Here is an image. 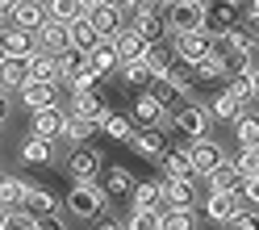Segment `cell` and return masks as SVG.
<instances>
[{
	"mask_svg": "<svg viewBox=\"0 0 259 230\" xmlns=\"http://www.w3.org/2000/svg\"><path fill=\"white\" fill-rule=\"evenodd\" d=\"M109 205V193L96 184V180H79V184L67 193V209L75 218H101V209Z\"/></svg>",
	"mask_w": 259,
	"mask_h": 230,
	"instance_id": "obj_1",
	"label": "cell"
},
{
	"mask_svg": "<svg viewBox=\"0 0 259 230\" xmlns=\"http://www.w3.org/2000/svg\"><path fill=\"white\" fill-rule=\"evenodd\" d=\"M205 25V5L201 0H171L167 5V29L171 34H192Z\"/></svg>",
	"mask_w": 259,
	"mask_h": 230,
	"instance_id": "obj_2",
	"label": "cell"
},
{
	"mask_svg": "<svg viewBox=\"0 0 259 230\" xmlns=\"http://www.w3.org/2000/svg\"><path fill=\"white\" fill-rule=\"evenodd\" d=\"M188 159H192V172L197 176H209L218 163H226V146L218 138H192L188 142Z\"/></svg>",
	"mask_w": 259,
	"mask_h": 230,
	"instance_id": "obj_3",
	"label": "cell"
},
{
	"mask_svg": "<svg viewBox=\"0 0 259 230\" xmlns=\"http://www.w3.org/2000/svg\"><path fill=\"white\" fill-rule=\"evenodd\" d=\"M209 126H213V113L205 105H180L176 109V130L188 134V142L192 138H209Z\"/></svg>",
	"mask_w": 259,
	"mask_h": 230,
	"instance_id": "obj_4",
	"label": "cell"
},
{
	"mask_svg": "<svg viewBox=\"0 0 259 230\" xmlns=\"http://www.w3.org/2000/svg\"><path fill=\"white\" fill-rule=\"evenodd\" d=\"M63 130H67V113H63V105H51V109H34L29 113V134L38 138H63Z\"/></svg>",
	"mask_w": 259,
	"mask_h": 230,
	"instance_id": "obj_5",
	"label": "cell"
},
{
	"mask_svg": "<svg viewBox=\"0 0 259 230\" xmlns=\"http://www.w3.org/2000/svg\"><path fill=\"white\" fill-rule=\"evenodd\" d=\"M176 55H180L184 63H192V67H197L201 59L213 55V38H209L205 29H192V34H176Z\"/></svg>",
	"mask_w": 259,
	"mask_h": 230,
	"instance_id": "obj_6",
	"label": "cell"
},
{
	"mask_svg": "<svg viewBox=\"0 0 259 230\" xmlns=\"http://www.w3.org/2000/svg\"><path fill=\"white\" fill-rule=\"evenodd\" d=\"M234 25H238V9H234V5H226V0H222V5L205 9V25H201V29H205V34L213 38V42H222Z\"/></svg>",
	"mask_w": 259,
	"mask_h": 230,
	"instance_id": "obj_7",
	"label": "cell"
},
{
	"mask_svg": "<svg viewBox=\"0 0 259 230\" xmlns=\"http://www.w3.org/2000/svg\"><path fill=\"white\" fill-rule=\"evenodd\" d=\"M0 46H5L9 59H34V55H38V38L29 34V29H21V25L0 29Z\"/></svg>",
	"mask_w": 259,
	"mask_h": 230,
	"instance_id": "obj_8",
	"label": "cell"
},
{
	"mask_svg": "<svg viewBox=\"0 0 259 230\" xmlns=\"http://www.w3.org/2000/svg\"><path fill=\"white\" fill-rule=\"evenodd\" d=\"M130 142H134V151H138V159H147V163H159V159H163L167 151H171V146H167V138H163V130H134V138H130Z\"/></svg>",
	"mask_w": 259,
	"mask_h": 230,
	"instance_id": "obj_9",
	"label": "cell"
},
{
	"mask_svg": "<svg viewBox=\"0 0 259 230\" xmlns=\"http://www.w3.org/2000/svg\"><path fill=\"white\" fill-rule=\"evenodd\" d=\"M121 13H125V9H113V5H92V9H84V17L96 25V34H101V38H117L121 29H125Z\"/></svg>",
	"mask_w": 259,
	"mask_h": 230,
	"instance_id": "obj_10",
	"label": "cell"
},
{
	"mask_svg": "<svg viewBox=\"0 0 259 230\" xmlns=\"http://www.w3.org/2000/svg\"><path fill=\"white\" fill-rule=\"evenodd\" d=\"M238 209H242V197H238V193H209V197H205V218L218 222V226H226Z\"/></svg>",
	"mask_w": 259,
	"mask_h": 230,
	"instance_id": "obj_11",
	"label": "cell"
},
{
	"mask_svg": "<svg viewBox=\"0 0 259 230\" xmlns=\"http://www.w3.org/2000/svg\"><path fill=\"white\" fill-rule=\"evenodd\" d=\"M88 67L96 71V80L109 75V71H117V67H121V59H117V42H113V38H96V46L88 51Z\"/></svg>",
	"mask_w": 259,
	"mask_h": 230,
	"instance_id": "obj_12",
	"label": "cell"
},
{
	"mask_svg": "<svg viewBox=\"0 0 259 230\" xmlns=\"http://www.w3.org/2000/svg\"><path fill=\"white\" fill-rule=\"evenodd\" d=\"M197 205V180H163V209H192Z\"/></svg>",
	"mask_w": 259,
	"mask_h": 230,
	"instance_id": "obj_13",
	"label": "cell"
},
{
	"mask_svg": "<svg viewBox=\"0 0 259 230\" xmlns=\"http://www.w3.org/2000/svg\"><path fill=\"white\" fill-rule=\"evenodd\" d=\"M159 168H163V180H201L197 172H192L188 146H171V151L159 159Z\"/></svg>",
	"mask_w": 259,
	"mask_h": 230,
	"instance_id": "obj_14",
	"label": "cell"
},
{
	"mask_svg": "<svg viewBox=\"0 0 259 230\" xmlns=\"http://www.w3.org/2000/svg\"><path fill=\"white\" fill-rule=\"evenodd\" d=\"M38 51H46V55H63L71 46V38H67V25L63 21H55V17H46V25L38 29Z\"/></svg>",
	"mask_w": 259,
	"mask_h": 230,
	"instance_id": "obj_15",
	"label": "cell"
},
{
	"mask_svg": "<svg viewBox=\"0 0 259 230\" xmlns=\"http://www.w3.org/2000/svg\"><path fill=\"white\" fill-rule=\"evenodd\" d=\"M71 113H84V118H92L96 126H101V118L109 113L101 88H79V92H71Z\"/></svg>",
	"mask_w": 259,
	"mask_h": 230,
	"instance_id": "obj_16",
	"label": "cell"
},
{
	"mask_svg": "<svg viewBox=\"0 0 259 230\" xmlns=\"http://www.w3.org/2000/svg\"><path fill=\"white\" fill-rule=\"evenodd\" d=\"M17 96H21V105L29 113L34 109H51V105H59V84H38V80H29Z\"/></svg>",
	"mask_w": 259,
	"mask_h": 230,
	"instance_id": "obj_17",
	"label": "cell"
},
{
	"mask_svg": "<svg viewBox=\"0 0 259 230\" xmlns=\"http://www.w3.org/2000/svg\"><path fill=\"white\" fill-rule=\"evenodd\" d=\"M67 172H71L75 180H96V172H101V151H92L88 142L75 146L71 159H67Z\"/></svg>",
	"mask_w": 259,
	"mask_h": 230,
	"instance_id": "obj_18",
	"label": "cell"
},
{
	"mask_svg": "<svg viewBox=\"0 0 259 230\" xmlns=\"http://www.w3.org/2000/svg\"><path fill=\"white\" fill-rule=\"evenodd\" d=\"M9 17H13V25H21V29H29V34H38V29L46 25V5H38V0H17Z\"/></svg>",
	"mask_w": 259,
	"mask_h": 230,
	"instance_id": "obj_19",
	"label": "cell"
},
{
	"mask_svg": "<svg viewBox=\"0 0 259 230\" xmlns=\"http://www.w3.org/2000/svg\"><path fill=\"white\" fill-rule=\"evenodd\" d=\"M209 113H213V122H238L242 113H251V105H242L230 88H222L213 101H209Z\"/></svg>",
	"mask_w": 259,
	"mask_h": 230,
	"instance_id": "obj_20",
	"label": "cell"
},
{
	"mask_svg": "<svg viewBox=\"0 0 259 230\" xmlns=\"http://www.w3.org/2000/svg\"><path fill=\"white\" fill-rule=\"evenodd\" d=\"M134 209H163V176L159 180H138L134 193H130Z\"/></svg>",
	"mask_w": 259,
	"mask_h": 230,
	"instance_id": "obj_21",
	"label": "cell"
},
{
	"mask_svg": "<svg viewBox=\"0 0 259 230\" xmlns=\"http://www.w3.org/2000/svg\"><path fill=\"white\" fill-rule=\"evenodd\" d=\"M113 42H117V59H121V63H138L142 55H147V38H142L134 25H125Z\"/></svg>",
	"mask_w": 259,
	"mask_h": 230,
	"instance_id": "obj_22",
	"label": "cell"
},
{
	"mask_svg": "<svg viewBox=\"0 0 259 230\" xmlns=\"http://www.w3.org/2000/svg\"><path fill=\"white\" fill-rule=\"evenodd\" d=\"M130 25L147 38V46L163 42V34H167V17H159V13H134V17H130Z\"/></svg>",
	"mask_w": 259,
	"mask_h": 230,
	"instance_id": "obj_23",
	"label": "cell"
},
{
	"mask_svg": "<svg viewBox=\"0 0 259 230\" xmlns=\"http://www.w3.org/2000/svg\"><path fill=\"white\" fill-rule=\"evenodd\" d=\"M25 84H29V59H5V67H0V88L21 92Z\"/></svg>",
	"mask_w": 259,
	"mask_h": 230,
	"instance_id": "obj_24",
	"label": "cell"
},
{
	"mask_svg": "<svg viewBox=\"0 0 259 230\" xmlns=\"http://www.w3.org/2000/svg\"><path fill=\"white\" fill-rule=\"evenodd\" d=\"M159 118H163V105H159L151 92H142L134 101V130H155Z\"/></svg>",
	"mask_w": 259,
	"mask_h": 230,
	"instance_id": "obj_25",
	"label": "cell"
},
{
	"mask_svg": "<svg viewBox=\"0 0 259 230\" xmlns=\"http://www.w3.org/2000/svg\"><path fill=\"white\" fill-rule=\"evenodd\" d=\"M25 193H29V184L21 176H0V209H21L25 205Z\"/></svg>",
	"mask_w": 259,
	"mask_h": 230,
	"instance_id": "obj_26",
	"label": "cell"
},
{
	"mask_svg": "<svg viewBox=\"0 0 259 230\" xmlns=\"http://www.w3.org/2000/svg\"><path fill=\"white\" fill-rule=\"evenodd\" d=\"M21 209H29L34 218H55V213H59V197H55V193H46V188H34V184H29Z\"/></svg>",
	"mask_w": 259,
	"mask_h": 230,
	"instance_id": "obj_27",
	"label": "cell"
},
{
	"mask_svg": "<svg viewBox=\"0 0 259 230\" xmlns=\"http://www.w3.org/2000/svg\"><path fill=\"white\" fill-rule=\"evenodd\" d=\"M205 180H209V193H238L242 188V176L234 172V163H218Z\"/></svg>",
	"mask_w": 259,
	"mask_h": 230,
	"instance_id": "obj_28",
	"label": "cell"
},
{
	"mask_svg": "<svg viewBox=\"0 0 259 230\" xmlns=\"http://www.w3.org/2000/svg\"><path fill=\"white\" fill-rule=\"evenodd\" d=\"M134 184H138V180L130 176L125 168H105V176H101V188H105L109 197H130Z\"/></svg>",
	"mask_w": 259,
	"mask_h": 230,
	"instance_id": "obj_29",
	"label": "cell"
},
{
	"mask_svg": "<svg viewBox=\"0 0 259 230\" xmlns=\"http://www.w3.org/2000/svg\"><path fill=\"white\" fill-rule=\"evenodd\" d=\"M29 80H38V84H59V59L38 51L34 59H29Z\"/></svg>",
	"mask_w": 259,
	"mask_h": 230,
	"instance_id": "obj_30",
	"label": "cell"
},
{
	"mask_svg": "<svg viewBox=\"0 0 259 230\" xmlns=\"http://www.w3.org/2000/svg\"><path fill=\"white\" fill-rule=\"evenodd\" d=\"M101 130H105V134L109 138H117V142H130V138H134V118H130V113H105V118H101Z\"/></svg>",
	"mask_w": 259,
	"mask_h": 230,
	"instance_id": "obj_31",
	"label": "cell"
},
{
	"mask_svg": "<svg viewBox=\"0 0 259 230\" xmlns=\"http://www.w3.org/2000/svg\"><path fill=\"white\" fill-rule=\"evenodd\" d=\"M96 130H101V126H96L92 118H84V113H67V130H63V138H71L75 146H84Z\"/></svg>",
	"mask_w": 259,
	"mask_h": 230,
	"instance_id": "obj_32",
	"label": "cell"
},
{
	"mask_svg": "<svg viewBox=\"0 0 259 230\" xmlns=\"http://www.w3.org/2000/svg\"><path fill=\"white\" fill-rule=\"evenodd\" d=\"M21 159H25V163H51V159H55V146H51V138L29 134V138L21 142Z\"/></svg>",
	"mask_w": 259,
	"mask_h": 230,
	"instance_id": "obj_33",
	"label": "cell"
},
{
	"mask_svg": "<svg viewBox=\"0 0 259 230\" xmlns=\"http://www.w3.org/2000/svg\"><path fill=\"white\" fill-rule=\"evenodd\" d=\"M67 38H71V46H75V51H92L101 34H96V25H92L88 17H79V21H71V25H67Z\"/></svg>",
	"mask_w": 259,
	"mask_h": 230,
	"instance_id": "obj_34",
	"label": "cell"
},
{
	"mask_svg": "<svg viewBox=\"0 0 259 230\" xmlns=\"http://www.w3.org/2000/svg\"><path fill=\"white\" fill-rule=\"evenodd\" d=\"M192 71H197L201 84H218V80H226V55H218V51H213L209 59H201Z\"/></svg>",
	"mask_w": 259,
	"mask_h": 230,
	"instance_id": "obj_35",
	"label": "cell"
},
{
	"mask_svg": "<svg viewBox=\"0 0 259 230\" xmlns=\"http://www.w3.org/2000/svg\"><path fill=\"white\" fill-rule=\"evenodd\" d=\"M226 46H230V55H251L255 46H259V38H255V29H242V25H234L230 34L222 38Z\"/></svg>",
	"mask_w": 259,
	"mask_h": 230,
	"instance_id": "obj_36",
	"label": "cell"
},
{
	"mask_svg": "<svg viewBox=\"0 0 259 230\" xmlns=\"http://www.w3.org/2000/svg\"><path fill=\"white\" fill-rule=\"evenodd\" d=\"M171 59H176V51H167L163 42L147 46V55H142V63H147V67H151V75H155V80H159V75H163V71L171 67Z\"/></svg>",
	"mask_w": 259,
	"mask_h": 230,
	"instance_id": "obj_37",
	"label": "cell"
},
{
	"mask_svg": "<svg viewBox=\"0 0 259 230\" xmlns=\"http://www.w3.org/2000/svg\"><path fill=\"white\" fill-rule=\"evenodd\" d=\"M46 17H55V21H63V25H71V21L84 17V5H79V0H51V5H46Z\"/></svg>",
	"mask_w": 259,
	"mask_h": 230,
	"instance_id": "obj_38",
	"label": "cell"
},
{
	"mask_svg": "<svg viewBox=\"0 0 259 230\" xmlns=\"http://www.w3.org/2000/svg\"><path fill=\"white\" fill-rule=\"evenodd\" d=\"M159 80H167V84H176V88L184 92V88L192 84V80H197V71H192V63H184L180 55H176V59H171V67H167L163 75H159Z\"/></svg>",
	"mask_w": 259,
	"mask_h": 230,
	"instance_id": "obj_39",
	"label": "cell"
},
{
	"mask_svg": "<svg viewBox=\"0 0 259 230\" xmlns=\"http://www.w3.org/2000/svg\"><path fill=\"white\" fill-rule=\"evenodd\" d=\"M234 134H238V146H259V113H242L234 122Z\"/></svg>",
	"mask_w": 259,
	"mask_h": 230,
	"instance_id": "obj_40",
	"label": "cell"
},
{
	"mask_svg": "<svg viewBox=\"0 0 259 230\" xmlns=\"http://www.w3.org/2000/svg\"><path fill=\"white\" fill-rule=\"evenodd\" d=\"M117 71H121V80H125L130 88H147V84H155V75H151V67H147L142 59H138V63H121Z\"/></svg>",
	"mask_w": 259,
	"mask_h": 230,
	"instance_id": "obj_41",
	"label": "cell"
},
{
	"mask_svg": "<svg viewBox=\"0 0 259 230\" xmlns=\"http://www.w3.org/2000/svg\"><path fill=\"white\" fill-rule=\"evenodd\" d=\"M234 163V172L247 180V176H259V146H238V155L230 159Z\"/></svg>",
	"mask_w": 259,
	"mask_h": 230,
	"instance_id": "obj_42",
	"label": "cell"
},
{
	"mask_svg": "<svg viewBox=\"0 0 259 230\" xmlns=\"http://www.w3.org/2000/svg\"><path fill=\"white\" fill-rule=\"evenodd\" d=\"M125 230H163V209H134Z\"/></svg>",
	"mask_w": 259,
	"mask_h": 230,
	"instance_id": "obj_43",
	"label": "cell"
},
{
	"mask_svg": "<svg viewBox=\"0 0 259 230\" xmlns=\"http://www.w3.org/2000/svg\"><path fill=\"white\" fill-rule=\"evenodd\" d=\"M163 230H197L192 209H163Z\"/></svg>",
	"mask_w": 259,
	"mask_h": 230,
	"instance_id": "obj_44",
	"label": "cell"
},
{
	"mask_svg": "<svg viewBox=\"0 0 259 230\" xmlns=\"http://www.w3.org/2000/svg\"><path fill=\"white\" fill-rule=\"evenodd\" d=\"M151 96H155V101L163 105V109H171L176 101H180V88L167 84V80H155V84H151Z\"/></svg>",
	"mask_w": 259,
	"mask_h": 230,
	"instance_id": "obj_45",
	"label": "cell"
},
{
	"mask_svg": "<svg viewBox=\"0 0 259 230\" xmlns=\"http://www.w3.org/2000/svg\"><path fill=\"white\" fill-rule=\"evenodd\" d=\"M251 71H255L251 55H226V80H234V75H251Z\"/></svg>",
	"mask_w": 259,
	"mask_h": 230,
	"instance_id": "obj_46",
	"label": "cell"
},
{
	"mask_svg": "<svg viewBox=\"0 0 259 230\" xmlns=\"http://www.w3.org/2000/svg\"><path fill=\"white\" fill-rule=\"evenodd\" d=\"M226 230H259V213L255 209H238L230 222H226Z\"/></svg>",
	"mask_w": 259,
	"mask_h": 230,
	"instance_id": "obj_47",
	"label": "cell"
},
{
	"mask_svg": "<svg viewBox=\"0 0 259 230\" xmlns=\"http://www.w3.org/2000/svg\"><path fill=\"white\" fill-rule=\"evenodd\" d=\"M5 230H38V218H34L29 209H13V213H9V226H5Z\"/></svg>",
	"mask_w": 259,
	"mask_h": 230,
	"instance_id": "obj_48",
	"label": "cell"
},
{
	"mask_svg": "<svg viewBox=\"0 0 259 230\" xmlns=\"http://www.w3.org/2000/svg\"><path fill=\"white\" fill-rule=\"evenodd\" d=\"M226 88H230V92L238 96L242 105H251V101H255V92H251V75H234V80H230Z\"/></svg>",
	"mask_w": 259,
	"mask_h": 230,
	"instance_id": "obj_49",
	"label": "cell"
},
{
	"mask_svg": "<svg viewBox=\"0 0 259 230\" xmlns=\"http://www.w3.org/2000/svg\"><path fill=\"white\" fill-rule=\"evenodd\" d=\"M238 197H242V201H247V205H255V209H259V176H247V180H242Z\"/></svg>",
	"mask_w": 259,
	"mask_h": 230,
	"instance_id": "obj_50",
	"label": "cell"
},
{
	"mask_svg": "<svg viewBox=\"0 0 259 230\" xmlns=\"http://www.w3.org/2000/svg\"><path fill=\"white\" fill-rule=\"evenodd\" d=\"M92 230H125L121 222H113V218H105V213H101V218H92Z\"/></svg>",
	"mask_w": 259,
	"mask_h": 230,
	"instance_id": "obj_51",
	"label": "cell"
},
{
	"mask_svg": "<svg viewBox=\"0 0 259 230\" xmlns=\"http://www.w3.org/2000/svg\"><path fill=\"white\" fill-rule=\"evenodd\" d=\"M38 230H67L59 218H38Z\"/></svg>",
	"mask_w": 259,
	"mask_h": 230,
	"instance_id": "obj_52",
	"label": "cell"
},
{
	"mask_svg": "<svg viewBox=\"0 0 259 230\" xmlns=\"http://www.w3.org/2000/svg\"><path fill=\"white\" fill-rule=\"evenodd\" d=\"M247 21H251V25L259 21V0H247Z\"/></svg>",
	"mask_w": 259,
	"mask_h": 230,
	"instance_id": "obj_53",
	"label": "cell"
},
{
	"mask_svg": "<svg viewBox=\"0 0 259 230\" xmlns=\"http://www.w3.org/2000/svg\"><path fill=\"white\" fill-rule=\"evenodd\" d=\"M5 118H9V92L0 88V122H5Z\"/></svg>",
	"mask_w": 259,
	"mask_h": 230,
	"instance_id": "obj_54",
	"label": "cell"
},
{
	"mask_svg": "<svg viewBox=\"0 0 259 230\" xmlns=\"http://www.w3.org/2000/svg\"><path fill=\"white\" fill-rule=\"evenodd\" d=\"M13 5H17V0H0V17H9V13H13Z\"/></svg>",
	"mask_w": 259,
	"mask_h": 230,
	"instance_id": "obj_55",
	"label": "cell"
},
{
	"mask_svg": "<svg viewBox=\"0 0 259 230\" xmlns=\"http://www.w3.org/2000/svg\"><path fill=\"white\" fill-rule=\"evenodd\" d=\"M251 92H255V101H259V67L251 71Z\"/></svg>",
	"mask_w": 259,
	"mask_h": 230,
	"instance_id": "obj_56",
	"label": "cell"
},
{
	"mask_svg": "<svg viewBox=\"0 0 259 230\" xmlns=\"http://www.w3.org/2000/svg\"><path fill=\"white\" fill-rule=\"evenodd\" d=\"M101 5H113V9H125V0H101Z\"/></svg>",
	"mask_w": 259,
	"mask_h": 230,
	"instance_id": "obj_57",
	"label": "cell"
},
{
	"mask_svg": "<svg viewBox=\"0 0 259 230\" xmlns=\"http://www.w3.org/2000/svg\"><path fill=\"white\" fill-rule=\"evenodd\" d=\"M9 226V209H0V230H5Z\"/></svg>",
	"mask_w": 259,
	"mask_h": 230,
	"instance_id": "obj_58",
	"label": "cell"
},
{
	"mask_svg": "<svg viewBox=\"0 0 259 230\" xmlns=\"http://www.w3.org/2000/svg\"><path fill=\"white\" fill-rule=\"evenodd\" d=\"M79 5H84V9H92V5H101V0H79Z\"/></svg>",
	"mask_w": 259,
	"mask_h": 230,
	"instance_id": "obj_59",
	"label": "cell"
},
{
	"mask_svg": "<svg viewBox=\"0 0 259 230\" xmlns=\"http://www.w3.org/2000/svg\"><path fill=\"white\" fill-rule=\"evenodd\" d=\"M125 9H130V13H134V9H138V0H125Z\"/></svg>",
	"mask_w": 259,
	"mask_h": 230,
	"instance_id": "obj_60",
	"label": "cell"
},
{
	"mask_svg": "<svg viewBox=\"0 0 259 230\" xmlns=\"http://www.w3.org/2000/svg\"><path fill=\"white\" fill-rule=\"evenodd\" d=\"M5 59H9V55H5V46H0V67H5Z\"/></svg>",
	"mask_w": 259,
	"mask_h": 230,
	"instance_id": "obj_61",
	"label": "cell"
},
{
	"mask_svg": "<svg viewBox=\"0 0 259 230\" xmlns=\"http://www.w3.org/2000/svg\"><path fill=\"white\" fill-rule=\"evenodd\" d=\"M226 5H234V9H238V5H247V0H226Z\"/></svg>",
	"mask_w": 259,
	"mask_h": 230,
	"instance_id": "obj_62",
	"label": "cell"
},
{
	"mask_svg": "<svg viewBox=\"0 0 259 230\" xmlns=\"http://www.w3.org/2000/svg\"><path fill=\"white\" fill-rule=\"evenodd\" d=\"M159 5H171V0H159Z\"/></svg>",
	"mask_w": 259,
	"mask_h": 230,
	"instance_id": "obj_63",
	"label": "cell"
},
{
	"mask_svg": "<svg viewBox=\"0 0 259 230\" xmlns=\"http://www.w3.org/2000/svg\"><path fill=\"white\" fill-rule=\"evenodd\" d=\"M201 5H205V0H201Z\"/></svg>",
	"mask_w": 259,
	"mask_h": 230,
	"instance_id": "obj_64",
	"label": "cell"
}]
</instances>
